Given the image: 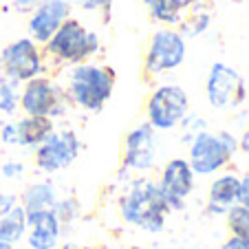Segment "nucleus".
<instances>
[{
	"label": "nucleus",
	"mask_w": 249,
	"mask_h": 249,
	"mask_svg": "<svg viewBox=\"0 0 249 249\" xmlns=\"http://www.w3.org/2000/svg\"><path fill=\"white\" fill-rule=\"evenodd\" d=\"M47 73V57L38 42L31 38H18L0 51V77L16 84L33 80Z\"/></svg>",
	"instance_id": "obj_5"
},
{
	"label": "nucleus",
	"mask_w": 249,
	"mask_h": 249,
	"mask_svg": "<svg viewBox=\"0 0 249 249\" xmlns=\"http://www.w3.org/2000/svg\"><path fill=\"white\" fill-rule=\"evenodd\" d=\"M16 201H18V198H16V194H0V218L14 210Z\"/></svg>",
	"instance_id": "obj_28"
},
{
	"label": "nucleus",
	"mask_w": 249,
	"mask_h": 249,
	"mask_svg": "<svg viewBox=\"0 0 249 249\" xmlns=\"http://www.w3.org/2000/svg\"><path fill=\"white\" fill-rule=\"evenodd\" d=\"M188 55V42L177 27H161L150 36L143 60L148 75H165L179 69Z\"/></svg>",
	"instance_id": "obj_6"
},
{
	"label": "nucleus",
	"mask_w": 249,
	"mask_h": 249,
	"mask_svg": "<svg viewBox=\"0 0 249 249\" xmlns=\"http://www.w3.org/2000/svg\"><path fill=\"white\" fill-rule=\"evenodd\" d=\"M29 247L31 249H55L60 238V221L53 210H36L27 212Z\"/></svg>",
	"instance_id": "obj_14"
},
{
	"label": "nucleus",
	"mask_w": 249,
	"mask_h": 249,
	"mask_svg": "<svg viewBox=\"0 0 249 249\" xmlns=\"http://www.w3.org/2000/svg\"><path fill=\"white\" fill-rule=\"evenodd\" d=\"M27 231V210L24 205H16L9 214L0 218V240L18 243Z\"/></svg>",
	"instance_id": "obj_18"
},
{
	"label": "nucleus",
	"mask_w": 249,
	"mask_h": 249,
	"mask_svg": "<svg viewBox=\"0 0 249 249\" xmlns=\"http://www.w3.org/2000/svg\"><path fill=\"white\" fill-rule=\"evenodd\" d=\"M227 223L236 236H249V207L240 205V203L231 205L227 210Z\"/></svg>",
	"instance_id": "obj_22"
},
{
	"label": "nucleus",
	"mask_w": 249,
	"mask_h": 249,
	"mask_svg": "<svg viewBox=\"0 0 249 249\" xmlns=\"http://www.w3.org/2000/svg\"><path fill=\"white\" fill-rule=\"evenodd\" d=\"M53 214L57 216V221H73L77 216V201L66 198V201H55L53 205Z\"/></svg>",
	"instance_id": "obj_25"
},
{
	"label": "nucleus",
	"mask_w": 249,
	"mask_h": 249,
	"mask_svg": "<svg viewBox=\"0 0 249 249\" xmlns=\"http://www.w3.org/2000/svg\"><path fill=\"white\" fill-rule=\"evenodd\" d=\"M196 2H198V0H172V5L177 7L179 11H183V14H185V11L192 9V7L196 5Z\"/></svg>",
	"instance_id": "obj_31"
},
{
	"label": "nucleus",
	"mask_w": 249,
	"mask_h": 249,
	"mask_svg": "<svg viewBox=\"0 0 249 249\" xmlns=\"http://www.w3.org/2000/svg\"><path fill=\"white\" fill-rule=\"evenodd\" d=\"M102 49L97 31H90L77 18H66L47 44H42V51L47 60H55L57 64H80L97 55Z\"/></svg>",
	"instance_id": "obj_2"
},
{
	"label": "nucleus",
	"mask_w": 249,
	"mask_h": 249,
	"mask_svg": "<svg viewBox=\"0 0 249 249\" xmlns=\"http://www.w3.org/2000/svg\"><path fill=\"white\" fill-rule=\"evenodd\" d=\"M238 148L245 152V155H249V128L243 132V137H240V141H238Z\"/></svg>",
	"instance_id": "obj_32"
},
{
	"label": "nucleus",
	"mask_w": 249,
	"mask_h": 249,
	"mask_svg": "<svg viewBox=\"0 0 249 249\" xmlns=\"http://www.w3.org/2000/svg\"><path fill=\"white\" fill-rule=\"evenodd\" d=\"M168 203L152 181H137L122 198V216L126 223L146 231H161L168 214Z\"/></svg>",
	"instance_id": "obj_3"
},
{
	"label": "nucleus",
	"mask_w": 249,
	"mask_h": 249,
	"mask_svg": "<svg viewBox=\"0 0 249 249\" xmlns=\"http://www.w3.org/2000/svg\"><path fill=\"white\" fill-rule=\"evenodd\" d=\"M115 82H117V75L110 66L93 64L86 60L69 69V80H66L64 90L71 104H75L77 108L97 113L110 99Z\"/></svg>",
	"instance_id": "obj_1"
},
{
	"label": "nucleus",
	"mask_w": 249,
	"mask_h": 249,
	"mask_svg": "<svg viewBox=\"0 0 249 249\" xmlns=\"http://www.w3.org/2000/svg\"><path fill=\"white\" fill-rule=\"evenodd\" d=\"M159 192L163 194L170 210H181L185 198L192 194L194 188V172L188 159H170L161 172Z\"/></svg>",
	"instance_id": "obj_13"
},
{
	"label": "nucleus",
	"mask_w": 249,
	"mask_h": 249,
	"mask_svg": "<svg viewBox=\"0 0 249 249\" xmlns=\"http://www.w3.org/2000/svg\"><path fill=\"white\" fill-rule=\"evenodd\" d=\"M22 172H24V165L20 161H7V163H2V177H7V179H16Z\"/></svg>",
	"instance_id": "obj_26"
},
{
	"label": "nucleus",
	"mask_w": 249,
	"mask_h": 249,
	"mask_svg": "<svg viewBox=\"0 0 249 249\" xmlns=\"http://www.w3.org/2000/svg\"><path fill=\"white\" fill-rule=\"evenodd\" d=\"M20 84L0 77V115H16L20 108Z\"/></svg>",
	"instance_id": "obj_21"
},
{
	"label": "nucleus",
	"mask_w": 249,
	"mask_h": 249,
	"mask_svg": "<svg viewBox=\"0 0 249 249\" xmlns=\"http://www.w3.org/2000/svg\"><path fill=\"white\" fill-rule=\"evenodd\" d=\"M210 24H212L210 11H205L196 2V5L192 7V14L183 16V20H181V24H179V31L183 33V38H198V36H203V33L210 29Z\"/></svg>",
	"instance_id": "obj_20"
},
{
	"label": "nucleus",
	"mask_w": 249,
	"mask_h": 249,
	"mask_svg": "<svg viewBox=\"0 0 249 249\" xmlns=\"http://www.w3.org/2000/svg\"><path fill=\"white\" fill-rule=\"evenodd\" d=\"M16 124V146L38 148L53 130H55V119L38 117V115H24Z\"/></svg>",
	"instance_id": "obj_15"
},
{
	"label": "nucleus",
	"mask_w": 249,
	"mask_h": 249,
	"mask_svg": "<svg viewBox=\"0 0 249 249\" xmlns=\"http://www.w3.org/2000/svg\"><path fill=\"white\" fill-rule=\"evenodd\" d=\"M240 179L234 174H225L210 185V212L214 214H227L231 205L238 203Z\"/></svg>",
	"instance_id": "obj_16"
},
{
	"label": "nucleus",
	"mask_w": 249,
	"mask_h": 249,
	"mask_svg": "<svg viewBox=\"0 0 249 249\" xmlns=\"http://www.w3.org/2000/svg\"><path fill=\"white\" fill-rule=\"evenodd\" d=\"M77 5L89 14H102L104 20H108L110 9H113V0H77Z\"/></svg>",
	"instance_id": "obj_24"
},
{
	"label": "nucleus",
	"mask_w": 249,
	"mask_h": 249,
	"mask_svg": "<svg viewBox=\"0 0 249 249\" xmlns=\"http://www.w3.org/2000/svg\"><path fill=\"white\" fill-rule=\"evenodd\" d=\"M223 249H249V236H236L234 234L225 245H223Z\"/></svg>",
	"instance_id": "obj_29"
},
{
	"label": "nucleus",
	"mask_w": 249,
	"mask_h": 249,
	"mask_svg": "<svg viewBox=\"0 0 249 249\" xmlns=\"http://www.w3.org/2000/svg\"><path fill=\"white\" fill-rule=\"evenodd\" d=\"M80 137L73 130H53L36 148V165L44 172H57L69 168L80 155Z\"/></svg>",
	"instance_id": "obj_10"
},
{
	"label": "nucleus",
	"mask_w": 249,
	"mask_h": 249,
	"mask_svg": "<svg viewBox=\"0 0 249 249\" xmlns=\"http://www.w3.org/2000/svg\"><path fill=\"white\" fill-rule=\"evenodd\" d=\"M71 9H73L71 0H42L29 16V38L38 42L40 47L47 44L53 33L60 29V24L66 18H71Z\"/></svg>",
	"instance_id": "obj_12"
},
{
	"label": "nucleus",
	"mask_w": 249,
	"mask_h": 249,
	"mask_svg": "<svg viewBox=\"0 0 249 249\" xmlns=\"http://www.w3.org/2000/svg\"><path fill=\"white\" fill-rule=\"evenodd\" d=\"M157 130L150 124H139L124 137L122 165L126 170H150L157 157Z\"/></svg>",
	"instance_id": "obj_11"
},
{
	"label": "nucleus",
	"mask_w": 249,
	"mask_h": 249,
	"mask_svg": "<svg viewBox=\"0 0 249 249\" xmlns=\"http://www.w3.org/2000/svg\"><path fill=\"white\" fill-rule=\"evenodd\" d=\"M40 2H42V0H11L14 9L20 11V14H31V11L36 9Z\"/></svg>",
	"instance_id": "obj_27"
},
{
	"label": "nucleus",
	"mask_w": 249,
	"mask_h": 249,
	"mask_svg": "<svg viewBox=\"0 0 249 249\" xmlns=\"http://www.w3.org/2000/svg\"><path fill=\"white\" fill-rule=\"evenodd\" d=\"M190 113V97L183 86L161 84L152 90L146 104V117L155 130H172Z\"/></svg>",
	"instance_id": "obj_8"
},
{
	"label": "nucleus",
	"mask_w": 249,
	"mask_h": 249,
	"mask_svg": "<svg viewBox=\"0 0 249 249\" xmlns=\"http://www.w3.org/2000/svg\"><path fill=\"white\" fill-rule=\"evenodd\" d=\"M71 104L66 90L47 75H38L24 82L20 90V108L24 115H38V117L57 119L66 113Z\"/></svg>",
	"instance_id": "obj_7"
},
{
	"label": "nucleus",
	"mask_w": 249,
	"mask_h": 249,
	"mask_svg": "<svg viewBox=\"0 0 249 249\" xmlns=\"http://www.w3.org/2000/svg\"><path fill=\"white\" fill-rule=\"evenodd\" d=\"M238 150V139L231 132H210L201 130L190 141V168L194 174H214L221 170Z\"/></svg>",
	"instance_id": "obj_4"
},
{
	"label": "nucleus",
	"mask_w": 249,
	"mask_h": 249,
	"mask_svg": "<svg viewBox=\"0 0 249 249\" xmlns=\"http://www.w3.org/2000/svg\"><path fill=\"white\" fill-rule=\"evenodd\" d=\"M238 203L245 207H249V172L240 179V188H238Z\"/></svg>",
	"instance_id": "obj_30"
},
{
	"label": "nucleus",
	"mask_w": 249,
	"mask_h": 249,
	"mask_svg": "<svg viewBox=\"0 0 249 249\" xmlns=\"http://www.w3.org/2000/svg\"><path fill=\"white\" fill-rule=\"evenodd\" d=\"M64 249H71V247H64Z\"/></svg>",
	"instance_id": "obj_33"
},
{
	"label": "nucleus",
	"mask_w": 249,
	"mask_h": 249,
	"mask_svg": "<svg viewBox=\"0 0 249 249\" xmlns=\"http://www.w3.org/2000/svg\"><path fill=\"white\" fill-rule=\"evenodd\" d=\"M205 95L212 108L216 110H234L245 102V82L238 71L223 62H214L210 66L205 80Z\"/></svg>",
	"instance_id": "obj_9"
},
{
	"label": "nucleus",
	"mask_w": 249,
	"mask_h": 249,
	"mask_svg": "<svg viewBox=\"0 0 249 249\" xmlns=\"http://www.w3.org/2000/svg\"><path fill=\"white\" fill-rule=\"evenodd\" d=\"M179 128L183 130V141L185 143H190V141H192L201 130H207V124H205V119H203L201 115H190L188 113L183 119H181Z\"/></svg>",
	"instance_id": "obj_23"
},
{
	"label": "nucleus",
	"mask_w": 249,
	"mask_h": 249,
	"mask_svg": "<svg viewBox=\"0 0 249 249\" xmlns=\"http://www.w3.org/2000/svg\"><path fill=\"white\" fill-rule=\"evenodd\" d=\"M148 16L152 22H159L161 27H179L183 20V11L172 5V0H143Z\"/></svg>",
	"instance_id": "obj_17"
},
{
	"label": "nucleus",
	"mask_w": 249,
	"mask_h": 249,
	"mask_svg": "<svg viewBox=\"0 0 249 249\" xmlns=\"http://www.w3.org/2000/svg\"><path fill=\"white\" fill-rule=\"evenodd\" d=\"M22 205L27 212H36V210H51L55 205L57 196H55V188L51 183H36L24 192Z\"/></svg>",
	"instance_id": "obj_19"
}]
</instances>
